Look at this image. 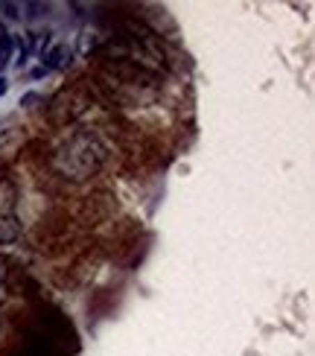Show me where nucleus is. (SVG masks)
<instances>
[{
  "label": "nucleus",
  "instance_id": "nucleus-1",
  "mask_svg": "<svg viewBox=\"0 0 315 356\" xmlns=\"http://www.w3.org/2000/svg\"><path fill=\"white\" fill-rule=\"evenodd\" d=\"M108 158V149L99 140L97 131L82 129L73 131V135L53 152V170L65 178V181H88L91 175H97Z\"/></svg>",
  "mask_w": 315,
  "mask_h": 356
},
{
  "label": "nucleus",
  "instance_id": "nucleus-2",
  "mask_svg": "<svg viewBox=\"0 0 315 356\" xmlns=\"http://www.w3.org/2000/svg\"><path fill=\"white\" fill-rule=\"evenodd\" d=\"M88 108H91V91H88L85 85H70L50 99L47 114H50L53 126H67L76 120V117H82Z\"/></svg>",
  "mask_w": 315,
  "mask_h": 356
},
{
  "label": "nucleus",
  "instance_id": "nucleus-3",
  "mask_svg": "<svg viewBox=\"0 0 315 356\" xmlns=\"http://www.w3.org/2000/svg\"><path fill=\"white\" fill-rule=\"evenodd\" d=\"M70 56H73V50L67 47V44H56V47H50L47 53L41 56V70H47V73L65 70L70 65Z\"/></svg>",
  "mask_w": 315,
  "mask_h": 356
},
{
  "label": "nucleus",
  "instance_id": "nucleus-4",
  "mask_svg": "<svg viewBox=\"0 0 315 356\" xmlns=\"http://www.w3.org/2000/svg\"><path fill=\"white\" fill-rule=\"evenodd\" d=\"M21 234H24V228H21L18 216L9 213V211H0V245L18 243V240H21Z\"/></svg>",
  "mask_w": 315,
  "mask_h": 356
},
{
  "label": "nucleus",
  "instance_id": "nucleus-5",
  "mask_svg": "<svg viewBox=\"0 0 315 356\" xmlns=\"http://www.w3.org/2000/svg\"><path fill=\"white\" fill-rule=\"evenodd\" d=\"M15 47H12V35L6 33V26H0V70H3L9 65Z\"/></svg>",
  "mask_w": 315,
  "mask_h": 356
},
{
  "label": "nucleus",
  "instance_id": "nucleus-6",
  "mask_svg": "<svg viewBox=\"0 0 315 356\" xmlns=\"http://www.w3.org/2000/svg\"><path fill=\"white\" fill-rule=\"evenodd\" d=\"M21 9H29V12H26V18H38V15H44L50 6H47V3H24Z\"/></svg>",
  "mask_w": 315,
  "mask_h": 356
},
{
  "label": "nucleus",
  "instance_id": "nucleus-7",
  "mask_svg": "<svg viewBox=\"0 0 315 356\" xmlns=\"http://www.w3.org/2000/svg\"><path fill=\"white\" fill-rule=\"evenodd\" d=\"M38 99H41L38 94H26V97L21 99V106H26V108H29V106H33V102H38Z\"/></svg>",
  "mask_w": 315,
  "mask_h": 356
},
{
  "label": "nucleus",
  "instance_id": "nucleus-8",
  "mask_svg": "<svg viewBox=\"0 0 315 356\" xmlns=\"http://www.w3.org/2000/svg\"><path fill=\"white\" fill-rule=\"evenodd\" d=\"M6 91H9V82H6V79H3V76H0V97H3V94H6Z\"/></svg>",
  "mask_w": 315,
  "mask_h": 356
},
{
  "label": "nucleus",
  "instance_id": "nucleus-9",
  "mask_svg": "<svg viewBox=\"0 0 315 356\" xmlns=\"http://www.w3.org/2000/svg\"><path fill=\"white\" fill-rule=\"evenodd\" d=\"M0 289H3V266H0Z\"/></svg>",
  "mask_w": 315,
  "mask_h": 356
}]
</instances>
